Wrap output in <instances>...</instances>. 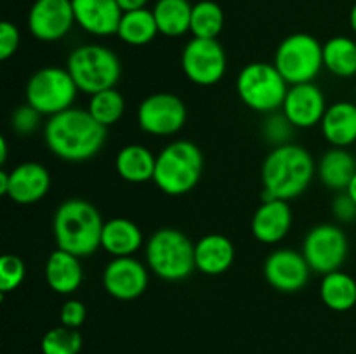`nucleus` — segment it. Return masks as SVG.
<instances>
[{"mask_svg": "<svg viewBox=\"0 0 356 354\" xmlns=\"http://www.w3.org/2000/svg\"><path fill=\"white\" fill-rule=\"evenodd\" d=\"M44 141L49 151L63 162H87L103 149L106 127L97 124L87 110L73 106L47 118Z\"/></svg>", "mask_w": 356, "mask_h": 354, "instance_id": "1", "label": "nucleus"}, {"mask_svg": "<svg viewBox=\"0 0 356 354\" xmlns=\"http://www.w3.org/2000/svg\"><path fill=\"white\" fill-rule=\"evenodd\" d=\"M148 269L163 281H183L193 274L195 243L176 228L156 229L145 243Z\"/></svg>", "mask_w": 356, "mask_h": 354, "instance_id": "5", "label": "nucleus"}, {"mask_svg": "<svg viewBox=\"0 0 356 354\" xmlns=\"http://www.w3.org/2000/svg\"><path fill=\"white\" fill-rule=\"evenodd\" d=\"M75 23L94 37L117 35L124 10L117 0H72Z\"/></svg>", "mask_w": 356, "mask_h": 354, "instance_id": "18", "label": "nucleus"}, {"mask_svg": "<svg viewBox=\"0 0 356 354\" xmlns=\"http://www.w3.org/2000/svg\"><path fill=\"white\" fill-rule=\"evenodd\" d=\"M225 28V12L214 0L193 3L190 33L197 38H218Z\"/></svg>", "mask_w": 356, "mask_h": 354, "instance_id": "30", "label": "nucleus"}, {"mask_svg": "<svg viewBox=\"0 0 356 354\" xmlns=\"http://www.w3.org/2000/svg\"><path fill=\"white\" fill-rule=\"evenodd\" d=\"M79 87L70 71L61 66H45L28 78L24 97L42 117H52L73 108Z\"/></svg>", "mask_w": 356, "mask_h": 354, "instance_id": "9", "label": "nucleus"}, {"mask_svg": "<svg viewBox=\"0 0 356 354\" xmlns=\"http://www.w3.org/2000/svg\"><path fill=\"white\" fill-rule=\"evenodd\" d=\"M228 59L218 38H197L186 42L181 52V69L191 83L211 87L226 75Z\"/></svg>", "mask_w": 356, "mask_h": 354, "instance_id": "11", "label": "nucleus"}, {"mask_svg": "<svg viewBox=\"0 0 356 354\" xmlns=\"http://www.w3.org/2000/svg\"><path fill=\"white\" fill-rule=\"evenodd\" d=\"M296 127L287 120L282 110L268 113L266 120L263 124V135L273 148L282 144H289L294 134Z\"/></svg>", "mask_w": 356, "mask_h": 354, "instance_id": "34", "label": "nucleus"}, {"mask_svg": "<svg viewBox=\"0 0 356 354\" xmlns=\"http://www.w3.org/2000/svg\"><path fill=\"white\" fill-rule=\"evenodd\" d=\"M21 44L19 28L10 21H2L0 23V59L7 61L17 52Z\"/></svg>", "mask_w": 356, "mask_h": 354, "instance_id": "36", "label": "nucleus"}, {"mask_svg": "<svg viewBox=\"0 0 356 354\" xmlns=\"http://www.w3.org/2000/svg\"><path fill=\"white\" fill-rule=\"evenodd\" d=\"M87 318V309L83 305V302L76 301V298H70L63 304L61 312H59V319H61L63 326H68V328L79 330L83 325Z\"/></svg>", "mask_w": 356, "mask_h": 354, "instance_id": "37", "label": "nucleus"}, {"mask_svg": "<svg viewBox=\"0 0 356 354\" xmlns=\"http://www.w3.org/2000/svg\"><path fill=\"white\" fill-rule=\"evenodd\" d=\"M149 283L146 264L132 257H113L103 271V288L117 301H134L141 297Z\"/></svg>", "mask_w": 356, "mask_h": 354, "instance_id": "14", "label": "nucleus"}, {"mask_svg": "<svg viewBox=\"0 0 356 354\" xmlns=\"http://www.w3.org/2000/svg\"><path fill=\"white\" fill-rule=\"evenodd\" d=\"M156 167V155L143 144H127L117 153L115 170L125 183L143 184L153 180Z\"/></svg>", "mask_w": 356, "mask_h": 354, "instance_id": "25", "label": "nucleus"}, {"mask_svg": "<svg viewBox=\"0 0 356 354\" xmlns=\"http://www.w3.org/2000/svg\"><path fill=\"white\" fill-rule=\"evenodd\" d=\"M117 2L118 6H120V9L124 10V12H127V10L145 9L149 3V0H117Z\"/></svg>", "mask_w": 356, "mask_h": 354, "instance_id": "39", "label": "nucleus"}, {"mask_svg": "<svg viewBox=\"0 0 356 354\" xmlns=\"http://www.w3.org/2000/svg\"><path fill=\"white\" fill-rule=\"evenodd\" d=\"M82 335L79 330L56 326L42 337V354H79L82 349Z\"/></svg>", "mask_w": 356, "mask_h": 354, "instance_id": "32", "label": "nucleus"}, {"mask_svg": "<svg viewBox=\"0 0 356 354\" xmlns=\"http://www.w3.org/2000/svg\"><path fill=\"white\" fill-rule=\"evenodd\" d=\"M235 262V245L219 233H209L195 243V266L207 276L226 273Z\"/></svg>", "mask_w": 356, "mask_h": 354, "instance_id": "20", "label": "nucleus"}, {"mask_svg": "<svg viewBox=\"0 0 356 354\" xmlns=\"http://www.w3.org/2000/svg\"><path fill=\"white\" fill-rule=\"evenodd\" d=\"M322 135L332 148H350L356 142V104L337 101L329 104L322 118Z\"/></svg>", "mask_w": 356, "mask_h": 354, "instance_id": "21", "label": "nucleus"}, {"mask_svg": "<svg viewBox=\"0 0 356 354\" xmlns=\"http://www.w3.org/2000/svg\"><path fill=\"white\" fill-rule=\"evenodd\" d=\"M312 267L306 262L302 252L292 248H277L266 257L263 266L264 280L275 290L284 294H296L308 285Z\"/></svg>", "mask_w": 356, "mask_h": 354, "instance_id": "15", "label": "nucleus"}, {"mask_svg": "<svg viewBox=\"0 0 356 354\" xmlns=\"http://www.w3.org/2000/svg\"><path fill=\"white\" fill-rule=\"evenodd\" d=\"M294 222V214L289 201L263 200L250 221V231L257 242L264 245H277L282 239L287 238Z\"/></svg>", "mask_w": 356, "mask_h": 354, "instance_id": "17", "label": "nucleus"}, {"mask_svg": "<svg viewBox=\"0 0 356 354\" xmlns=\"http://www.w3.org/2000/svg\"><path fill=\"white\" fill-rule=\"evenodd\" d=\"M188 110L184 101L172 92H156L145 97L138 108V125L145 134L169 137L184 127Z\"/></svg>", "mask_w": 356, "mask_h": 354, "instance_id": "12", "label": "nucleus"}, {"mask_svg": "<svg viewBox=\"0 0 356 354\" xmlns=\"http://www.w3.org/2000/svg\"><path fill=\"white\" fill-rule=\"evenodd\" d=\"M316 174L327 189L343 193L356 174V158L346 148L330 146V149H327L316 163Z\"/></svg>", "mask_w": 356, "mask_h": 354, "instance_id": "24", "label": "nucleus"}, {"mask_svg": "<svg viewBox=\"0 0 356 354\" xmlns=\"http://www.w3.org/2000/svg\"><path fill=\"white\" fill-rule=\"evenodd\" d=\"M275 68L289 85L313 82L323 69V44L309 33H292L278 44Z\"/></svg>", "mask_w": 356, "mask_h": 354, "instance_id": "8", "label": "nucleus"}, {"mask_svg": "<svg viewBox=\"0 0 356 354\" xmlns=\"http://www.w3.org/2000/svg\"><path fill=\"white\" fill-rule=\"evenodd\" d=\"M327 108L323 90L315 82H308L289 85L280 110L296 128H312L322 124Z\"/></svg>", "mask_w": 356, "mask_h": 354, "instance_id": "16", "label": "nucleus"}, {"mask_svg": "<svg viewBox=\"0 0 356 354\" xmlns=\"http://www.w3.org/2000/svg\"><path fill=\"white\" fill-rule=\"evenodd\" d=\"M156 35H160L159 26H156L153 10L148 7L124 12L117 30V37L131 47H143V45L152 44Z\"/></svg>", "mask_w": 356, "mask_h": 354, "instance_id": "28", "label": "nucleus"}, {"mask_svg": "<svg viewBox=\"0 0 356 354\" xmlns=\"http://www.w3.org/2000/svg\"><path fill=\"white\" fill-rule=\"evenodd\" d=\"M315 176L316 162L305 146L294 142L277 146L261 167L263 200H294L308 191Z\"/></svg>", "mask_w": 356, "mask_h": 354, "instance_id": "2", "label": "nucleus"}, {"mask_svg": "<svg viewBox=\"0 0 356 354\" xmlns=\"http://www.w3.org/2000/svg\"><path fill=\"white\" fill-rule=\"evenodd\" d=\"M301 252L313 273L325 276L344 266L350 253V242L339 226L323 222L306 233Z\"/></svg>", "mask_w": 356, "mask_h": 354, "instance_id": "10", "label": "nucleus"}, {"mask_svg": "<svg viewBox=\"0 0 356 354\" xmlns=\"http://www.w3.org/2000/svg\"><path fill=\"white\" fill-rule=\"evenodd\" d=\"M145 246V236L134 221L113 217L104 222L101 233V248L113 257H132Z\"/></svg>", "mask_w": 356, "mask_h": 354, "instance_id": "23", "label": "nucleus"}, {"mask_svg": "<svg viewBox=\"0 0 356 354\" xmlns=\"http://www.w3.org/2000/svg\"><path fill=\"white\" fill-rule=\"evenodd\" d=\"M323 69L339 78L356 75V40L346 35L330 37L323 44Z\"/></svg>", "mask_w": 356, "mask_h": 354, "instance_id": "29", "label": "nucleus"}, {"mask_svg": "<svg viewBox=\"0 0 356 354\" xmlns=\"http://www.w3.org/2000/svg\"><path fill=\"white\" fill-rule=\"evenodd\" d=\"M348 21H350V28L351 31L356 35V2L351 6L350 9V16H348Z\"/></svg>", "mask_w": 356, "mask_h": 354, "instance_id": "42", "label": "nucleus"}, {"mask_svg": "<svg viewBox=\"0 0 356 354\" xmlns=\"http://www.w3.org/2000/svg\"><path fill=\"white\" fill-rule=\"evenodd\" d=\"M204 170V155L195 142L177 139L156 155L153 183L169 196H181L197 187Z\"/></svg>", "mask_w": 356, "mask_h": 354, "instance_id": "4", "label": "nucleus"}, {"mask_svg": "<svg viewBox=\"0 0 356 354\" xmlns=\"http://www.w3.org/2000/svg\"><path fill=\"white\" fill-rule=\"evenodd\" d=\"M87 111L90 113V117L101 124L103 127H111L117 121H120V118L125 113V97L120 90L106 89L101 90V92L92 94L89 96V104H87Z\"/></svg>", "mask_w": 356, "mask_h": 354, "instance_id": "31", "label": "nucleus"}, {"mask_svg": "<svg viewBox=\"0 0 356 354\" xmlns=\"http://www.w3.org/2000/svg\"><path fill=\"white\" fill-rule=\"evenodd\" d=\"M7 153H9V146H7L6 135H2V137H0V163H2V165H6L7 162Z\"/></svg>", "mask_w": 356, "mask_h": 354, "instance_id": "41", "label": "nucleus"}, {"mask_svg": "<svg viewBox=\"0 0 356 354\" xmlns=\"http://www.w3.org/2000/svg\"><path fill=\"white\" fill-rule=\"evenodd\" d=\"M7 189H9V172H7V170H2V172H0V194L6 196Z\"/></svg>", "mask_w": 356, "mask_h": 354, "instance_id": "40", "label": "nucleus"}, {"mask_svg": "<svg viewBox=\"0 0 356 354\" xmlns=\"http://www.w3.org/2000/svg\"><path fill=\"white\" fill-rule=\"evenodd\" d=\"M26 23L37 40L45 44L61 40L76 24L72 0H35L28 10Z\"/></svg>", "mask_w": 356, "mask_h": 354, "instance_id": "13", "label": "nucleus"}, {"mask_svg": "<svg viewBox=\"0 0 356 354\" xmlns=\"http://www.w3.org/2000/svg\"><path fill=\"white\" fill-rule=\"evenodd\" d=\"M24 276H26V266L21 257L14 253H6L0 257V292L3 295L19 288Z\"/></svg>", "mask_w": 356, "mask_h": 354, "instance_id": "33", "label": "nucleus"}, {"mask_svg": "<svg viewBox=\"0 0 356 354\" xmlns=\"http://www.w3.org/2000/svg\"><path fill=\"white\" fill-rule=\"evenodd\" d=\"M346 193L350 194L351 198H353V201H355V203H356V174H355V177H353V179H351V183H350V186H348Z\"/></svg>", "mask_w": 356, "mask_h": 354, "instance_id": "43", "label": "nucleus"}, {"mask_svg": "<svg viewBox=\"0 0 356 354\" xmlns=\"http://www.w3.org/2000/svg\"><path fill=\"white\" fill-rule=\"evenodd\" d=\"M320 298L332 311H350L356 305V280L341 269L325 274L320 281Z\"/></svg>", "mask_w": 356, "mask_h": 354, "instance_id": "27", "label": "nucleus"}, {"mask_svg": "<svg viewBox=\"0 0 356 354\" xmlns=\"http://www.w3.org/2000/svg\"><path fill=\"white\" fill-rule=\"evenodd\" d=\"M332 215L336 221L339 222H353L356 219V203L353 198L343 191V193H336L332 200Z\"/></svg>", "mask_w": 356, "mask_h": 354, "instance_id": "38", "label": "nucleus"}, {"mask_svg": "<svg viewBox=\"0 0 356 354\" xmlns=\"http://www.w3.org/2000/svg\"><path fill=\"white\" fill-rule=\"evenodd\" d=\"M45 281L56 294H75L83 281V267L80 257L66 250L56 248L45 262Z\"/></svg>", "mask_w": 356, "mask_h": 354, "instance_id": "22", "label": "nucleus"}, {"mask_svg": "<svg viewBox=\"0 0 356 354\" xmlns=\"http://www.w3.org/2000/svg\"><path fill=\"white\" fill-rule=\"evenodd\" d=\"M152 10L160 35L167 38H179L190 33L193 10V3H190V0H156Z\"/></svg>", "mask_w": 356, "mask_h": 354, "instance_id": "26", "label": "nucleus"}, {"mask_svg": "<svg viewBox=\"0 0 356 354\" xmlns=\"http://www.w3.org/2000/svg\"><path fill=\"white\" fill-rule=\"evenodd\" d=\"M65 68L73 76L80 92L87 96L113 89L122 76L118 56L101 44H83L73 49Z\"/></svg>", "mask_w": 356, "mask_h": 354, "instance_id": "6", "label": "nucleus"}, {"mask_svg": "<svg viewBox=\"0 0 356 354\" xmlns=\"http://www.w3.org/2000/svg\"><path fill=\"white\" fill-rule=\"evenodd\" d=\"M103 226L104 221L96 205L82 198L65 200L52 217V233L58 248L80 259L101 248Z\"/></svg>", "mask_w": 356, "mask_h": 354, "instance_id": "3", "label": "nucleus"}, {"mask_svg": "<svg viewBox=\"0 0 356 354\" xmlns=\"http://www.w3.org/2000/svg\"><path fill=\"white\" fill-rule=\"evenodd\" d=\"M236 94L240 101L257 113H273L284 104L289 83L273 62H249L236 76Z\"/></svg>", "mask_w": 356, "mask_h": 354, "instance_id": "7", "label": "nucleus"}, {"mask_svg": "<svg viewBox=\"0 0 356 354\" xmlns=\"http://www.w3.org/2000/svg\"><path fill=\"white\" fill-rule=\"evenodd\" d=\"M49 189V170L38 162H23L9 172V189L6 196L17 205H31L40 201Z\"/></svg>", "mask_w": 356, "mask_h": 354, "instance_id": "19", "label": "nucleus"}, {"mask_svg": "<svg viewBox=\"0 0 356 354\" xmlns=\"http://www.w3.org/2000/svg\"><path fill=\"white\" fill-rule=\"evenodd\" d=\"M42 125V115L30 104H21L10 115V128L17 135H31Z\"/></svg>", "mask_w": 356, "mask_h": 354, "instance_id": "35", "label": "nucleus"}]
</instances>
